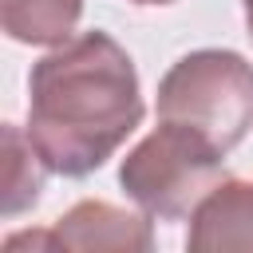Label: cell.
<instances>
[{
  "label": "cell",
  "mask_w": 253,
  "mask_h": 253,
  "mask_svg": "<svg viewBox=\"0 0 253 253\" xmlns=\"http://www.w3.org/2000/svg\"><path fill=\"white\" fill-rule=\"evenodd\" d=\"M134 59L107 32H79L32 63L28 138L59 178H87L142 126Z\"/></svg>",
  "instance_id": "1"
},
{
  "label": "cell",
  "mask_w": 253,
  "mask_h": 253,
  "mask_svg": "<svg viewBox=\"0 0 253 253\" xmlns=\"http://www.w3.org/2000/svg\"><path fill=\"white\" fill-rule=\"evenodd\" d=\"M225 178V150H217L206 134L166 119H158V126L134 142L119 166L123 194L154 221L190 217Z\"/></svg>",
  "instance_id": "2"
},
{
  "label": "cell",
  "mask_w": 253,
  "mask_h": 253,
  "mask_svg": "<svg viewBox=\"0 0 253 253\" xmlns=\"http://www.w3.org/2000/svg\"><path fill=\"white\" fill-rule=\"evenodd\" d=\"M154 107L158 119L182 123L229 154L253 126V63L229 47L186 51L158 79Z\"/></svg>",
  "instance_id": "3"
},
{
  "label": "cell",
  "mask_w": 253,
  "mask_h": 253,
  "mask_svg": "<svg viewBox=\"0 0 253 253\" xmlns=\"http://www.w3.org/2000/svg\"><path fill=\"white\" fill-rule=\"evenodd\" d=\"M154 217L142 210H123L103 198H83L75 202L63 217H55L47 229H24L4 237V249H83V253H150L154 249Z\"/></svg>",
  "instance_id": "4"
},
{
  "label": "cell",
  "mask_w": 253,
  "mask_h": 253,
  "mask_svg": "<svg viewBox=\"0 0 253 253\" xmlns=\"http://www.w3.org/2000/svg\"><path fill=\"white\" fill-rule=\"evenodd\" d=\"M186 249H198V253L253 249V182L225 178L190 213Z\"/></svg>",
  "instance_id": "5"
},
{
  "label": "cell",
  "mask_w": 253,
  "mask_h": 253,
  "mask_svg": "<svg viewBox=\"0 0 253 253\" xmlns=\"http://www.w3.org/2000/svg\"><path fill=\"white\" fill-rule=\"evenodd\" d=\"M83 0H0V28L12 43L59 47L75 36Z\"/></svg>",
  "instance_id": "6"
},
{
  "label": "cell",
  "mask_w": 253,
  "mask_h": 253,
  "mask_svg": "<svg viewBox=\"0 0 253 253\" xmlns=\"http://www.w3.org/2000/svg\"><path fill=\"white\" fill-rule=\"evenodd\" d=\"M47 162L32 146L28 130L16 123H4V217H20L40 206Z\"/></svg>",
  "instance_id": "7"
},
{
  "label": "cell",
  "mask_w": 253,
  "mask_h": 253,
  "mask_svg": "<svg viewBox=\"0 0 253 253\" xmlns=\"http://www.w3.org/2000/svg\"><path fill=\"white\" fill-rule=\"evenodd\" d=\"M241 16H245V36L253 40V0H241Z\"/></svg>",
  "instance_id": "8"
},
{
  "label": "cell",
  "mask_w": 253,
  "mask_h": 253,
  "mask_svg": "<svg viewBox=\"0 0 253 253\" xmlns=\"http://www.w3.org/2000/svg\"><path fill=\"white\" fill-rule=\"evenodd\" d=\"M134 8H166V4H178V0H126Z\"/></svg>",
  "instance_id": "9"
}]
</instances>
